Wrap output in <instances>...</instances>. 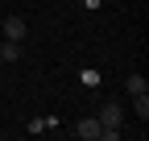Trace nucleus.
Returning a JSON list of instances; mask_svg holds the SVG:
<instances>
[{"instance_id": "obj_1", "label": "nucleus", "mask_w": 149, "mask_h": 141, "mask_svg": "<svg viewBox=\"0 0 149 141\" xmlns=\"http://www.w3.org/2000/svg\"><path fill=\"white\" fill-rule=\"evenodd\" d=\"M95 120H100L104 129H120V120H124V104H116V100H108L104 108H100V116H95Z\"/></svg>"}, {"instance_id": "obj_2", "label": "nucleus", "mask_w": 149, "mask_h": 141, "mask_svg": "<svg viewBox=\"0 0 149 141\" xmlns=\"http://www.w3.org/2000/svg\"><path fill=\"white\" fill-rule=\"evenodd\" d=\"M25 33H29L25 17H8V21L0 25V38H8V42H25Z\"/></svg>"}, {"instance_id": "obj_3", "label": "nucleus", "mask_w": 149, "mask_h": 141, "mask_svg": "<svg viewBox=\"0 0 149 141\" xmlns=\"http://www.w3.org/2000/svg\"><path fill=\"white\" fill-rule=\"evenodd\" d=\"M74 133H79L83 141H100V133H104V125L95 116H87V120H79V125H74Z\"/></svg>"}, {"instance_id": "obj_4", "label": "nucleus", "mask_w": 149, "mask_h": 141, "mask_svg": "<svg viewBox=\"0 0 149 141\" xmlns=\"http://www.w3.org/2000/svg\"><path fill=\"white\" fill-rule=\"evenodd\" d=\"M17 58H21V42H0V62H17Z\"/></svg>"}, {"instance_id": "obj_5", "label": "nucleus", "mask_w": 149, "mask_h": 141, "mask_svg": "<svg viewBox=\"0 0 149 141\" xmlns=\"http://www.w3.org/2000/svg\"><path fill=\"white\" fill-rule=\"evenodd\" d=\"M124 87H128V96H145V91H149V79H145V75H128Z\"/></svg>"}, {"instance_id": "obj_6", "label": "nucleus", "mask_w": 149, "mask_h": 141, "mask_svg": "<svg viewBox=\"0 0 149 141\" xmlns=\"http://www.w3.org/2000/svg\"><path fill=\"white\" fill-rule=\"evenodd\" d=\"M133 108H137V116H141V120L149 116V91H145V96H133Z\"/></svg>"}, {"instance_id": "obj_7", "label": "nucleus", "mask_w": 149, "mask_h": 141, "mask_svg": "<svg viewBox=\"0 0 149 141\" xmlns=\"http://www.w3.org/2000/svg\"><path fill=\"white\" fill-rule=\"evenodd\" d=\"M0 42H4V38H0Z\"/></svg>"}]
</instances>
